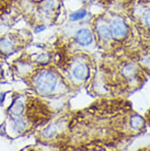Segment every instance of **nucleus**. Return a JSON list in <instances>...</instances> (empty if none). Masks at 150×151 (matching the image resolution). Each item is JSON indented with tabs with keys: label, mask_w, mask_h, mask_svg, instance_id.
Returning a JSON list of instances; mask_svg holds the SVG:
<instances>
[{
	"label": "nucleus",
	"mask_w": 150,
	"mask_h": 151,
	"mask_svg": "<svg viewBox=\"0 0 150 151\" xmlns=\"http://www.w3.org/2000/svg\"><path fill=\"white\" fill-rule=\"evenodd\" d=\"M86 15H87V11H86V10H84V9H80V10L74 12V13L70 15V19H71L72 21H77V20L83 19Z\"/></svg>",
	"instance_id": "9"
},
{
	"label": "nucleus",
	"mask_w": 150,
	"mask_h": 151,
	"mask_svg": "<svg viewBox=\"0 0 150 151\" xmlns=\"http://www.w3.org/2000/svg\"><path fill=\"white\" fill-rule=\"evenodd\" d=\"M57 86V77L50 70H43L35 79V88L43 95L52 94Z\"/></svg>",
	"instance_id": "1"
},
{
	"label": "nucleus",
	"mask_w": 150,
	"mask_h": 151,
	"mask_svg": "<svg viewBox=\"0 0 150 151\" xmlns=\"http://www.w3.org/2000/svg\"><path fill=\"white\" fill-rule=\"evenodd\" d=\"M72 76L75 77L77 80H86L89 76V68L88 66L84 64H78L75 68L72 69Z\"/></svg>",
	"instance_id": "4"
},
{
	"label": "nucleus",
	"mask_w": 150,
	"mask_h": 151,
	"mask_svg": "<svg viewBox=\"0 0 150 151\" xmlns=\"http://www.w3.org/2000/svg\"><path fill=\"white\" fill-rule=\"evenodd\" d=\"M23 111H24V104L22 102H18L12 104L11 109H10V112H11L12 116H22Z\"/></svg>",
	"instance_id": "8"
},
{
	"label": "nucleus",
	"mask_w": 150,
	"mask_h": 151,
	"mask_svg": "<svg viewBox=\"0 0 150 151\" xmlns=\"http://www.w3.org/2000/svg\"><path fill=\"white\" fill-rule=\"evenodd\" d=\"M97 32H98L99 37L101 38L103 42H109L112 37V34H111V29L110 27L104 22H101L98 24L97 27Z\"/></svg>",
	"instance_id": "5"
},
{
	"label": "nucleus",
	"mask_w": 150,
	"mask_h": 151,
	"mask_svg": "<svg viewBox=\"0 0 150 151\" xmlns=\"http://www.w3.org/2000/svg\"><path fill=\"white\" fill-rule=\"evenodd\" d=\"M13 48H14V45L9 38L4 37L0 40V50L2 53H11Z\"/></svg>",
	"instance_id": "7"
},
{
	"label": "nucleus",
	"mask_w": 150,
	"mask_h": 151,
	"mask_svg": "<svg viewBox=\"0 0 150 151\" xmlns=\"http://www.w3.org/2000/svg\"><path fill=\"white\" fill-rule=\"evenodd\" d=\"M110 29H111L112 37H114L117 41L124 40L128 34V27L126 25V23L123 22L120 19L114 20L112 22V24H111Z\"/></svg>",
	"instance_id": "2"
},
{
	"label": "nucleus",
	"mask_w": 150,
	"mask_h": 151,
	"mask_svg": "<svg viewBox=\"0 0 150 151\" xmlns=\"http://www.w3.org/2000/svg\"><path fill=\"white\" fill-rule=\"evenodd\" d=\"M76 41L79 45L81 46H89L93 43L94 38L93 34L89 29L82 27L76 33Z\"/></svg>",
	"instance_id": "3"
},
{
	"label": "nucleus",
	"mask_w": 150,
	"mask_h": 151,
	"mask_svg": "<svg viewBox=\"0 0 150 151\" xmlns=\"http://www.w3.org/2000/svg\"><path fill=\"white\" fill-rule=\"evenodd\" d=\"M144 22L150 29V10H148L147 13L145 14V17H144Z\"/></svg>",
	"instance_id": "10"
},
{
	"label": "nucleus",
	"mask_w": 150,
	"mask_h": 151,
	"mask_svg": "<svg viewBox=\"0 0 150 151\" xmlns=\"http://www.w3.org/2000/svg\"><path fill=\"white\" fill-rule=\"evenodd\" d=\"M84 2H91V1H93V0H82Z\"/></svg>",
	"instance_id": "11"
},
{
	"label": "nucleus",
	"mask_w": 150,
	"mask_h": 151,
	"mask_svg": "<svg viewBox=\"0 0 150 151\" xmlns=\"http://www.w3.org/2000/svg\"><path fill=\"white\" fill-rule=\"evenodd\" d=\"M11 127L13 132H22L26 128V123L21 116H12L11 117Z\"/></svg>",
	"instance_id": "6"
}]
</instances>
